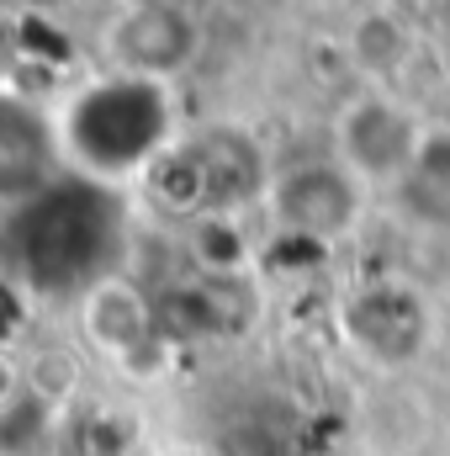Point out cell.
Returning <instances> with one entry per match:
<instances>
[{
    "label": "cell",
    "instance_id": "11",
    "mask_svg": "<svg viewBox=\"0 0 450 456\" xmlns=\"http://www.w3.org/2000/svg\"><path fill=\"white\" fill-rule=\"evenodd\" d=\"M398 202L414 224L435 228V233H450V133H430L424 149L414 154L408 175L398 181Z\"/></svg>",
    "mask_w": 450,
    "mask_h": 456
},
{
    "label": "cell",
    "instance_id": "1",
    "mask_svg": "<svg viewBox=\"0 0 450 456\" xmlns=\"http://www.w3.org/2000/svg\"><path fill=\"white\" fill-rule=\"evenodd\" d=\"M122 244H127L122 191L75 170L5 208L11 287L32 297H85L91 287L117 276Z\"/></svg>",
    "mask_w": 450,
    "mask_h": 456
},
{
    "label": "cell",
    "instance_id": "4",
    "mask_svg": "<svg viewBox=\"0 0 450 456\" xmlns=\"http://www.w3.org/2000/svg\"><path fill=\"white\" fill-rule=\"evenodd\" d=\"M339 330L371 366L398 371L430 350V303L408 281H366L339 303Z\"/></svg>",
    "mask_w": 450,
    "mask_h": 456
},
{
    "label": "cell",
    "instance_id": "16",
    "mask_svg": "<svg viewBox=\"0 0 450 456\" xmlns=\"http://www.w3.org/2000/svg\"><path fill=\"white\" fill-rule=\"evenodd\" d=\"M324 260H329V244L302 239V233H276V239L260 249V265L276 271V276H302V271H318Z\"/></svg>",
    "mask_w": 450,
    "mask_h": 456
},
{
    "label": "cell",
    "instance_id": "14",
    "mask_svg": "<svg viewBox=\"0 0 450 456\" xmlns=\"http://www.w3.org/2000/svg\"><path fill=\"white\" fill-rule=\"evenodd\" d=\"M191 255H197L202 276H249V265H254V249H249L238 218H197Z\"/></svg>",
    "mask_w": 450,
    "mask_h": 456
},
{
    "label": "cell",
    "instance_id": "10",
    "mask_svg": "<svg viewBox=\"0 0 450 456\" xmlns=\"http://www.w3.org/2000/svg\"><path fill=\"white\" fill-rule=\"evenodd\" d=\"M80 324H85L91 345H101L117 361H127L133 350H143L149 340H159L154 303H149L133 281H122V276H107L101 287H91V292L80 297Z\"/></svg>",
    "mask_w": 450,
    "mask_h": 456
},
{
    "label": "cell",
    "instance_id": "8",
    "mask_svg": "<svg viewBox=\"0 0 450 456\" xmlns=\"http://www.w3.org/2000/svg\"><path fill=\"white\" fill-rule=\"evenodd\" d=\"M197 170H202V197H207V218H238L249 202H260L270 191L265 181V154L244 127H202L186 138Z\"/></svg>",
    "mask_w": 450,
    "mask_h": 456
},
{
    "label": "cell",
    "instance_id": "2",
    "mask_svg": "<svg viewBox=\"0 0 450 456\" xmlns=\"http://www.w3.org/2000/svg\"><path fill=\"white\" fill-rule=\"evenodd\" d=\"M59 143L75 175L91 181H143L181 138H175V96L165 80L107 75L80 86L59 112Z\"/></svg>",
    "mask_w": 450,
    "mask_h": 456
},
{
    "label": "cell",
    "instance_id": "7",
    "mask_svg": "<svg viewBox=\"0 0 450 456\" xmlns=\"http://www.w3.org/2000/svg\"><path fill=\"white\" fill-rule=\"evenodd\" d=\"M260 314V292L249 276H202L181 281L165 297H154V324L170 345L181 340H207V335H238Z\"/></svg>",
    "mask_w": 450,
    "mask_h": 456
},
{
    "label": "cell",
    "instance_id": "13",
    "mask_svg": "<svg viewBox=\"0 0 450 456\" xmlns=\"http://www.w3.org/2000/svg\"><path fill=\"white\" fill-rule=\"evenodd\" d=\"M408 48H414V27L398 11H366L350 27V43H344L350 64L366 69V75H376V80L382 75H398L408 64Z\"/></svg>",
    "mask_w": 450,
    "mask_h": 456
},
{
    "label": "cell",
    "instance_id": "15",
    "mask_svg": "<svg viewBox=\"0 0 450 456\" xmlns=\"http://www.w3.org/2000/svg\"><path fill=\"white\" fill-rule=\"evenodd\" d=\"M11 53H16V64H37V69H64L75 59L69 37L48 16H37V11H21L11 21Z\"/></svg>",
    "mask_w": 450,
    "mask_h": 456
},
{
    "label": "cell",
    "instance_id": "3",
    "mask_svg": "<svg viewBox=\"0 0 450 456\" xmlns=\"http://www.w3.org/2000/svg\"><path fill=\"white\" fill-rule=\"evenodd\" d=\"M265 208H270L276 233H302V239H318V244L334 249L339 239L360 224L366 181L339 159H302V165H292L270 181Z\"/></svg>",
    "mask_w": 450,
    "mask_h": 456
},
{
    "label": "cell",
    "instance_id": "5",
    "mask_svg": "<svg viewBox=\"0 0 450 456\" xmlns=\"http://www.w3.org/2000/svg\"><path fill=\"white\" fill-rule=\"evenodd\" d=\"M202 53V21L186 5H154V0H127L107 21V59L112 75H138V80H175L191 69Z\"/></svg>",
    "mask_w": 450,
    "mask_h": 456
},
{
    "label": "cell",
    "instance_id": "6",
    "mask_svg": "<svg viewBox=\"0 0 450 456\" xmlns=\"http://www.w3.org/2000/svg\"><path fill=\"white\" fill-rule=\"evenodd\" d=\"M424 127L392 96H355L334 122V159L350 165L360 181H403L414 154L424 149Z\"/></svg>",
    "mask_w": 450,
    "mask_h": 456
},
{
    "label": "cell",
    "instance_id": "9",
    "mask_svg": "<svg viewBox=\"0 0 450 456\" xmlns=\"http://www.w3.org/2000/svg\"><path fill=\"white\" fill-rule=\"evenodd\" d=\"M53 159H64L59 122H48L21 96H5L0 102V191H5V208L43 191L48 181H59Z\"/></svg>",
    "mask_w": 450,
    "mask_h": 456
},
{
    "label": "cell",
    "instance_id": "17",
    "mask_svg": "<svg viewBox=\"0 0 450 456\" xmlns=\"http://www.w3.org/2000/svg\"><path fill=\"white\" fill-rule=\"evenodd\" d=\"M154 5H186V11H197L202 0H154Z\"/></svg>",
    "mask_w": 450,
    "mask_h": 456
},
{
    "label": "cell",
    "instance_id": "12",
    "mask_svg": "<svg viewBox=\"0 0 450 456\" xmlns=\"http://www.w3.org/2000/svg\"><path fill=\"white\" fill-rule=\"evenodd\" d=\"M59 441V403L32 382H16L0 403V452L5 456H53Z\"/></svg>",
    "mask_w": 450,
    "mask_h": 456
}]
</instances>
